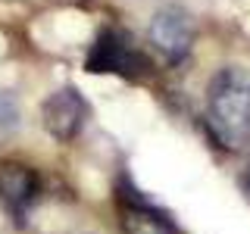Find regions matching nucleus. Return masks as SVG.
<instances>
[{"label":"nucleus","instance_id":"5","mask_svg":"<svg viewBox=\"0 0 250 234\" xmlns=\"http://www.w3.org/2000/svg\"><path fill=\"white\" fill-rule=\"evenodd\" d=\"M41 200V175L25 162H0V206L13 222H25Z\"/></svg>","mask_w":250,"mask_h":234},{"label":"nucleus","instance_id":"2","mask_svg":"<svg viewBox=\"0 0 250 234\" xmlns=\"http://www.w3.org/2000/svg\"><path fill=\"white\" fill-rule=\"evenodd\" d=\"M84 69L94 75H122V78H144L150 75L147 53L135 47V38L122 28H100L94 38Z\"/></svg>","mask_w":250,"mask_h":234},{"label":"nucleus","instance_id":"3","mask_svg":"<svg viewBox=\"0 0 250 234\" xmlns=\"http://www.w3.org/2000/svg\"><path fill=\"white\" fill-rule=\"evenodd\" d=\"M147 38H150L153 50L160 53L166 62L178 66L191 57L194 47V19L185 6L178 3H166L153 13L150 25H147Z\"/></svg>","mask_w":250,"mask_h":234},{"label":"nucleus","instance_id":"1","mask_svg":"<svg viewBox=\"0 0 250 234\" xmlns=\"http://www.w3.org/2000/svg\"><path fill=\"white\" fill-rule=\"evenodd\" d=\"M203 116L225 150H250V69L222 66L207 81Z\"/></svg>","mask_w":250,"mask_h":234},{"label":"nucleus","instance_id":"4","mask_svg":"<svg viewBox=\"0 0 250 234\" xmlns=\"http://www.w3.org/2000/svg\"><path fill=\"white\" fill-rule=\"evenodd\" d=\"M88 113H91V106L75 84H66V88L53 91L41 106V119H44L47 135L53 140H60V144H69V140L78 137V131L88 122Z\"/></svg>","mask_w":250,"mask_h":234},{"label":"nucleus","instance_id":"7","mask_svg":"<svg viewBox=\"0 0 250 234\" xmlns=\"http://www.w3.org/2000/svg\"><path fill=\"white\" fill-rule=\"evenodd\" d=\"M19 128H22L19 97H16L10 88H0V144H6L10 137H16Z\"/></svg>","mask_w":250,"mask_h":234},{"label":"nucleus","instance_id":"6","mask_svg":"<svg viewBox=\"0 0 250 234\" xmlns=\"http://www.w3.org/2000/svg\"><path fill=\"white\" fill-rule=\"evenodd\" d=\"M116 203H119L122 234H175L172 222L153 206V203H147L144 197L116 194Z\"/></svg>","mask_w":250,"mask_h":234},{"label":"nucleus","instance_id":"8","mask_svg":"<svg viewBox=\"0 0 250 234\" xmlns=\"http://www.w3.org/2000/svg\"><path fill=\"white\" fill-rule=\"evenodd\" d=\"M244 187L250 191V162H247V169H244Z\"/></svg>","mask_w":250,"mask_h":234}]
</instances>
